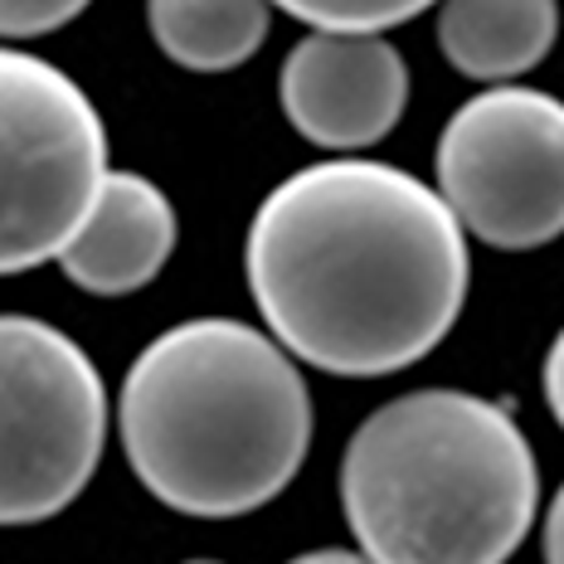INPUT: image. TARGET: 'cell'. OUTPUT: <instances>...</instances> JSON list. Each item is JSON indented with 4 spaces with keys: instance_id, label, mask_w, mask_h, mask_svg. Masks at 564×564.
I'll return each instance as SVG.
<instances>
[{
    "instance_id": "6da1fadb",
    "label": "cell",
    "mask_w": 564,
    "mask_h": 564,
    "mask_svg": "<svg viewBox=\"0 0 564 564\" xmlns=\"http://www.w3.org/2000/svg\"><path fill=\"white\" fill-rule=\"evenodd\" d=\"M243 278L263 332L297 366L380 380L448 340L473 253L438 185L394 161L326 156L253 209Z\"/></svg>"
},
{
    "instance_id": "30bf717a",
    "label": "cell",
    "mask_w": 564,
    "mask_h": 564,
    "mask_svg": "<svg viewBox=\"0 0 564 564\" xmlns=\"http://www.w3.org/2000/svg\"><path fill=\"white\" fill-rule=\"evenodd\" d=\"M273 0H147V30L171 64L229 74L263 50Z\"/></svg>"
},
{
    "instance_id": "2e32d148",
    "label": "cell",
    "mask_w": 564,
    "mask_h": 564,
    "mask_svg": "<svg viewBox=\"0 0 564 564\" xmlns=\"http://www.w3.org/2000/svg\"><path fill=\"white\" fill-rule=\"evenodd\" d=\"M185 564H225V560H185Z\"/></svg>"
},
{
    "instance_id": "8992f818",
    "label": "cell",
    "mask_w": 564,
    "mask_h": 564,
    "mask_svg": "<svg viewBox=\"0 0 564 564\" xmlns=\"http://www.w3.org/2000/svg\"><path fill=\"white\" fill-rule=\"evenodd\" d=\"M438 195L467 239L531 253L564 234V102L545 88H477L433 147Z\"/></svg>"
},
{
    "instance_id": "ba28073f",
    "label": "cell",
    "mask_w": 564,
    "mask_h": 564,
    "mask_svg": "<svg viewBox=\"0 0 564 564\" xmlns=\"http://www.w3.org/2000/svg\"><path fill=\"white\" fill-rule=\"evenodd\" d=\"M175 239L181 225L171 195L141 171H108L88 219L58 253V273L93 297H127L156 282Z\"/></svg>"
},
{
    "instance_id": "5b68a950",
    "label": "cell",
    "mask_w": 564,
    "mask_h": 564,
    "mask_svg": "<svg viewBox=\"0 0 564 564\" xmlns=\"http://www.w3.org/2000/svg\"><path fill=\"white\" fill-rule=\"evenodd\" d=\"M108 384L54 322L0 312V525L68 511L108 443Z\"/></svg>"
},
{
    "instance_id": "9a60e30c",
    "label": "cell",
    "mask_w": 564,
    "mask_h": 564,
    "mask_svg": "<svg viewBox=\"0 0 564 564\" xmlns=\"http://www.w3.org/2000/svg\"><path fill=\"white\" fill-rule=\"evenodd\" d=\"M288 564H375V560H370V555H360V550L326 545V550H302V555H292Z\"/></svg>"
},
{
    "instance_id": "52a82bcc",
    "label": "cell",
    "mask_w": 564,
    "mask_h": 564,
    "mask_svg": "<svg viewBox=\"0 0 564 564\" xmlns=\"http://www.w3.org/2000/svg\"><path fill=\"white\" fill-rule=\"evenodd\" d=\"M278 102L302 141L356 156L399 127L409 108V64L384 34L307 30L278 68Z\"/></svg>"
},
{
    "instance_id": "8fae6325",
    "label": "cell",
    "mask_w": 564,
    "mask_h": 564,
    "mask_svg": "<svg viewBox=\"0 0 564 564\" xmlns=\"http://www.w3.org/2000/svg\"><path fill=\"white\" fill-rule=\"evenodd\" d=\"M433 6L438 0H273V10L302 20L307 30H366V34H384Z\"/></svg>"
},
{
    "instance_id": "5bb4252c",
    "label": "cell",
    "mask_w": 564,
    "mask_h": 564,
    "mask_svg": "<svg viewBox=\"0 0 564 564\" xmlns=\"http://www.w3.org/2000/svg\"><path fill=\"white\" fill-rule=\"evenodd\" d=\"M540 555L545 564H564V481L550 497V507L540 511Z\"/></svg>"
},
{
    "instance_id": "7a4b0ae2",
    "label": "cell",
    "mask_w": 564,
    "mask_h": 564,
    "mask_svg": "<svg viewBox=\"0 0 564 564\" xmlns=\"http://www.w3.org/2000/svg\"><path fill=\"white\" fill-rule=\"evenodd\" d=\"M117 438L151 497L191 521L253 516L312 453V390L263 326L191 316L151 336L117 390Z\"/></svg>"
},
{
    "instance_id": "3957f363",
    "label": "cell",
    "mask_w": 564,
    "mask_h": 564,
    "mask_svg": "<svg viewBox=\"0 0 564 564\" xmlns=\"http://www.w3.org/2000/svg\"><path fill=\"white\" fill-rule=\"evenodd\" d=\"M340 511L375 564H507L540 521V463L497 399L409 390L350 433Z\"/></svg>"
},
{
    "instance_id": "7c38bea8",
    "label": "cell",
    "mask_w": 564,
    "mask_h": 564,
    "mask_svg": "<svg viewBox=\"0 0 564 564\" xmlns=\"http://www.w3.org/2000/svg\"><path fill=\"white\" fill-rule=\"evenodd\" d=\"M93 0H0V44L44 40V34L74 25Z\"/></svg>"
},
{
    "instance_id": "9c48e42d",
    "label": "cell",
    "mask_w": 564,
    "mask_h": 564,
    "mask_svg": "<svg viewBox=\"0 0 564 564\" xmlns=\"http://www.w3.org/2000/svg\"><path fill=\"white\" fill-rule=\"evenodd\" d=\"M560 40V0H438V50L473 84H516Z\"/></svg>"
},
{
    "instance_id": "277c9868",
    "label": "cell",
    "mask_w": 564,
    "mask_h": 564,
    "mask_svg": "<svg viewBox=\"0 0 564 564\" xmlns=\"http://www.w3.org/2000/svg\"><path fill=\"white\" fill-rule=\"evenodd\" d=\"M108 171L88 93L50 58L0 44V278L58 263Z\"/></svg>"
},
{
    "instance_id": "4fadbf2b",
    "label": "cell",
    "mask_w": 564,
    "mask_h": 564,
    "mask_svg": "<svg viewBox=\"0 0 564 564\" xmlns=\"http://www.w3.org/2000/svg\"><path fill=\"white\" fill-rule=\"evenodd\" d=\"M540 390H545V404H550V419L564 429V326L555 332L545 350V366H540Z\"/></svg>"
}]
</instances>
